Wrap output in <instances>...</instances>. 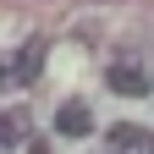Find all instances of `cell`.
I'll list each match as a JSON object with an SVG mask.
<instances>
[{
  "label": "cell",
  "instance_id": "5b68a950",
  "mask_svg": "<svg viewBox=\"0 0 154 154\" xmlns=\"http://www.w3.org/2000/svg\"><path fill=\"white\" fill-rule=\"evenodd\" d=\"M22 116H11V110H0V143H17V138H22Z\"/></svg>",
  "mask_w": 154,
  "mask_h": 154
},
{
  "label": "cell",
  "instance_id": "52a82bcc",
  "mask_svg": "<svg viewBox=\"0 0 154 154\" xmlns=\"http://www.w3.org/2000/svg\"><path fill=\"white\" fill-rule=\"evenodd\" d=\"M6 83H11V61L0 55V88H6Z\"/></svg>",
  "mask_w": 154,
  "mask_h": 154
},
{
  "label": "cell",
  "instance_id": "3957f363",
  "mask_svg": "<svg viewBox=\"0 0 154 154\" xmlns=\"http://www.w3.org/2000/svg\"><path fill=\"white\" fill-rule=\"evenodd\" d=\"M105 83H110V94H121V99H143V94H149V77L138 66H127V61H116L105 72Z\"/></svg>",
  "mask_w": 154,
  "mask_h": 154
},
{
  "label": "cell",
  "instance_id": "6da1fadb",
  "mask_svg": "<svg viewBox=\"0 0 154 154\" xmlns=\"http://www.w3.org/2000/svg\"><path fill=\"white\" fill-rule=\"evenodd\" d=\"M44 55H50L44 38H28V44L17 50V61H11V83H38V77H44Z\"/></svg>",
  "mask_w": 154,
  "mask_h": 154
},
{
  "label": "cell",
  "instance_id": "8992f818",
  "mask_svg": "<svg viewBox=\"0 0 154 154\" xmlns=\"http://www.w3.org/2000/svg\"><path fill=\"white\" fill-rule=\"evenodd\" d=\"M28 154H50V143L44 138H28Z\"/></svg>",
  "mask_w": 154,
  "mask_h": 154
},
{
  "label": "cell",
  "instance_id": "ba28073f",
  "mask_svg": "<svg viewBox=\"0 0 154 154\" xmlns=\"http://www.w3.org/2000/svg\"><path fill=\"white\" fill-rule=\"evenodd\" d=\"M149 154H154V143H149Z\"/></svg>",
  "mask_w": 154,
  "mask_h": 154
},
{
  "label": "cell",
  "instance_id": "277c9868",
  "mask_svg": "<svg viewBox=\"0 0 154 154\" xmlns=\"http://www.w3.org/2000/svg\"><path fill=\"white\" fill-rule=\"evenodd\" d=\"M105 138H110V149H116V154H121V149H138V143H143V132H138V127H127V121H116Z\"/></svg>",
  "mask_w": 154,
  "mask_h": 154
},
{
  "label": "cell",
  "instance_id": "7a4b0ae2",
  "mask_svg": "<svg viewBox=\"0 0 154 154\" xmlns=\"http://www.w3.org/2000/svg\"><path fill=\"white\" fill-rule=\"evenodd\" d=\"M55 132H61V138H88L94 132V110L83 99H66L61 110H55Z\"/></svg>",
  "mask_w": 154,
  "mask_h": 154
}]
</instances>
